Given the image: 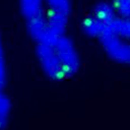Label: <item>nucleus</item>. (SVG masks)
I'll return each instance as SVG.
<instances>
[{
	"mask_svg": "<svg viewBox=\"0 0 130 130\" xmlns=\"http://www.w3.org/2000/svg\"><path fill=\"white\" fill-rule=\"evenodd\" d=\"M25 30L34 43L65 34L73 12L72 0H18Z\"/></svg>",
	"mask_w": 130,
	"mask_h": 130,
	"instance_id": "f257e3e1",
	"label": "nucleus"
},
{
	"mask_svg": "<svg viewBox=\"0 0 130 130\" xmlns=\"http://www.w3.org/2000/svg\"><path fill=\"white\" fill-rule=\"evenodd\" d=\"M35 56L43 74L55 82L73 78L82 64L78 47L67 32L35 43Z\"/></svg>",
	"mask_w": 130,
	"mask_h": 130,
	"instance_id": "f03ea898",
	"label": "nucleus"
},
{
	"mask_svg": "<svg viewBox=\"0 0 130 130\" xmlns=\"http://www.w3.org/2000/svg\"><path fill=\"white\" fill-rule=\"evenodd\" d=\"M96 42L111 61L130 67V18L117 15Z\"/></svg>",
	"mask_w": 130,
	"mask_h": 130,
	"instance_id": "7ed1b4c3",
	"label": "nucleus"
},
{
	"mask_svg": "<svg viewBox=\"0 0 130 130\" xmlns=\"http://www.w3.org/2000/svg\"><path fill=\"white\" fill-rule=\"evenodd\" d=\"M117 17L110 1H100L91 6L81 21V30L89 39L98 40L104 30Z\"/></svg>",
	"mask_w": 130,
	"mask_h": 130,
	"instance_id": "20e7f679",
	"label": "nucleus"
},
{
	"mask_svg": "<svg viewBox=\"0 0 130 130\" xmlns=\"http://www.w3.org/2000/svg\"><path fill=\"white\" fill-rule=\"evenodd\" d=\"M12 113V103L4 89H0V130L6 128Z\"/></svg>",
	"mask_w": 130,
	"mask_h": 130,
	"instance_id": "39448f33",
	"label": "nucleus"
},
{
	"mask_svg": "<svg viewBox=\"0 0 130 130\" xmlns=\"http://www.w3.org/2000/svg\"><path fill=\"white\" fill-rule=\"evenodd\" d=\"M8 81V64L4 42L0 34V89H4Z\"/></svg>",
	"mask_w": 130,
	"mask_h": 130,
	"instance_id": "423d86ee",
	"label": "nucleus"
},
{
	"mask_svg": "<svg viewBox=\"0 0 130 130\" xmlns=\"http://www.w3.org/2000/svg\"><path fill=\"white\" fill-rule=\"evenodd\" d=\"M118 16L130 18V0H109Z\"/></svg>",
	"mask_w": 130,
	"mask_h": 130,
	"instance_id": "0eeeda50",
	"label": "nucleus"
}]
</instances>
